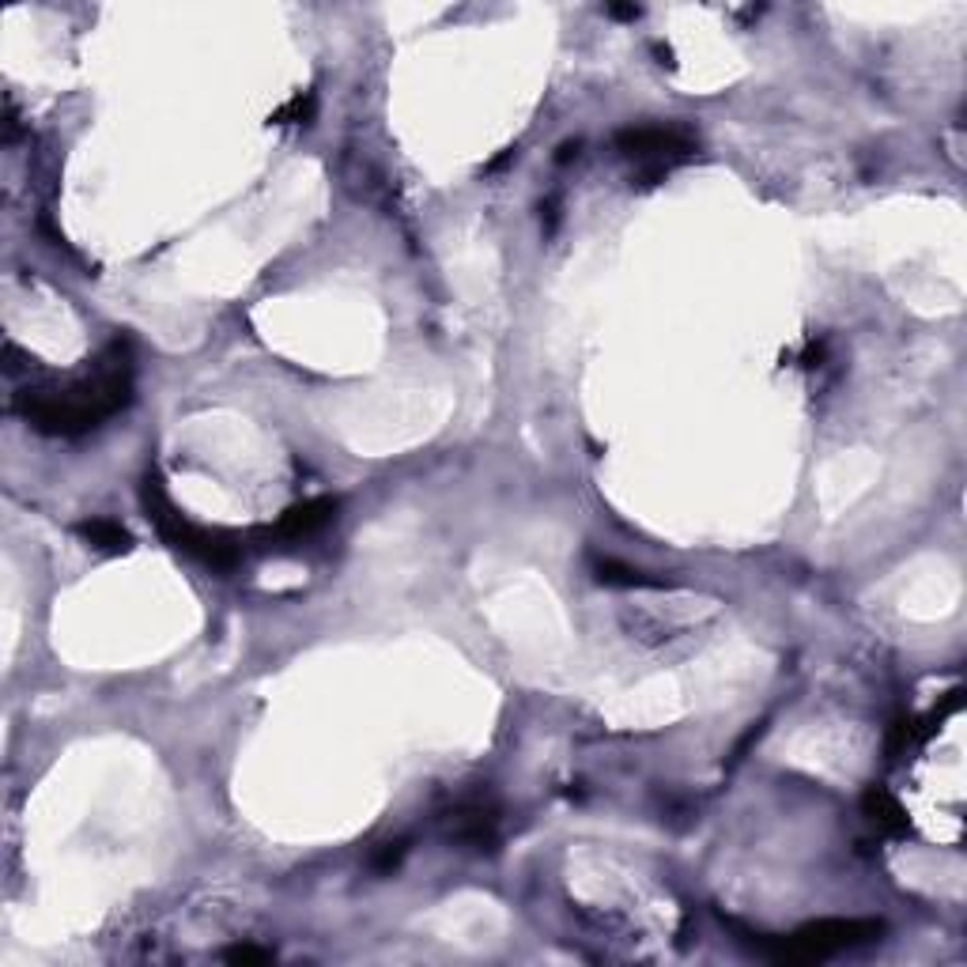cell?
I'll list each match as a JSON object with an SVG mask.
<instances>
[{
  "instance_id": "obj_1",
  "label": "cell",
  "mask_w": 967,
  "mask_h": 967,
  "mask_svg": "<svg viewBox=\"0 0 967 967\" xmlns=\"http://www.w3.org/2000/svg\"><path fill=\"white\" fill-rule=\"evenodd\" d=\"M132 397V363L121 344L107 348V356L95 363V371L69 389H27L19 394L16 408L46 435H83L102 420L129 405Z\"/></svg>"
},
{
  "instance_id": "obj_2",
  "label": "cell",
  "mask_w": 967,
  "mask_h": 967,
  "mask_svg": "<svg viewBox=\"0 0 967 967\" xmlns=\"http://www.w3.org/2000/svg\"><path fill=\"white\" fill-rule=\"evenodd\" d=\"M140 500H144L148 519L156 522V530L162 533V541H167L170 549L194 555L197 563H205V568H213V571H231L238 563V555H243V552H238V544L231 537H224V533L205 530V525L189 522L186 514L170 503L167 484H162V476L156 473V468H148V473H144Z\"/></svg>"
},
{
  "instance_id": "obj_3",
  "label": "cell",
  "mask_w": 967,
  "mask_h": 967,
  "mask_svg": "<svg viewBox=\"0 0 967 967\" xmlns=\"http://www.w3.org/2000/svg\"><path fill=\"white\" fill-rule=\"evenodd\" d=\"M880 930L885 926L877 918H820V922L793 930L790 937H774V945H768L763 953L774 964H820L847 949H858V945L877 941Z\"/></svg>"
},
{
  "instance_id": "obj_4",
  "label": "cell",
  "mask_w": 967,
  "mask_h": 967,
  "mask_svg": "<svg viewBox=\"0 0 967 967\" xmlns=\"http://www.w3.org/2000/svg\"><path fill=\"white\" fill-rule=\"evenodd\" d=\"M616 148L628 159H639L654 175H662L673 162L688 159L695 151V137L681 126H639V129H620Z\"/></svg>"
},
{
  "instance_id": "obj_5",
  "label": "cell",
  "mask_w": 967,
  "mask_h": 967,
  "mask_svg": "<svg viewBox=\"0 0 967 967\" xmlns=\"http://www.w3.org/2000/svg\"><path fill=\"white\" fill-rule=\"evenodd\" d=\"M333 519H337V500H306V503H295L292 511L276 522V537L280 541H303V537H314L318 530H325Z\"/></svg>"
},
{
  "instance_id": "obj_6",
  "label": "cell",
  "mask_w": 967,
  "mask_h": 967,
  "mask_svg": "<svg viewBox=\"0 0 967 967\" xmlns=\"http://www.w3.org/2000/svg\"><path fill=\"white\" fill-rule=\"evenodd\" d=\"M450 836L465 842V847L487 850L500 839V817H495L492 806H481V801H476V806H462L450 817Z\"/></svg>"
},
{
  "instance_id": "obj_7",
  "label": "cell",
  "mask_w": 967,
  "mask_h": 967,
  "mask_svg": "<svg viewBox=\"0 0 967 967\" xmlns=\"http://www.w3.org/2000/svg\"><path fill=\"white\" fill-rule=\"evenodd\" d=\"M861 809H866V817L874 820L880 831H888V836H904V831L911 828L904 806H899L885 787H869L866 793H861Z\"/></svg>"
},
{
  "instance_id": "obj_8",
  "label": "cell",
  "mask_w": 967,
  "mask_h": 967,
  "mask_svg": "<svg viewBox=\"0 0 967 967\" xmlns=\"http://www.w3.org/2000/svg\"><path fill=\"white\" fill-rule=\"evenodd\" d=\"M80 537L99 552H110V555H121L132 549V537L129 530H121L118 522H107V519H95V522H83L80 525Z\"/></svg>"
},
{
  "instance_id": "obj_9",
  "label": "cell",
  "mask_w": 967,
  "mask_h": 967,
  "mask_svg": "<svg viewBox=\"0 0 967 967\" xmlns=\"http://www.w3.org/2000/svg\"><path fill=\"white\" fill-rule=\"evenodd\" d=\"M598 579L605 582V586H662L658 579H647L643 571L628 568V563L620 560H598Z\"/></svg>"
},
{
  "instance_id": "obj_10",
  "label": "cell",
  "mask_w": 967,
  "mask_h": 967,
  "mask_svg": "<svg viewBox=\"0 0 967 967\" xmlns=\"http://www.w3.org/2000/svg\"><path fill=\"white\" fill-rule=\"evenodd\" d=\"M314 118V95H295L287 107H280L273 114V121H280V126H310Z\"/></svg>"
},
{
  "instance_id": "obj_11",
  "label": "cell",
  "mask_w": 967,
  "mask_h": 967,
  "mask_svg": "<svg viewBox=\"0 0 967 967\" xmlns=\"http://www.w3.org/2000/svg\"><path fill=\"white\" fill-rule=\"evenodd\" d=\"M922 737H926V733L918 730V722H911V718H899V722L892 726V733H888V752H892V756H904L915 741H922Z\"/></svg>"
},
{
  "instance_id": "obj_12",
  "label": "cell",
  "mask_w": 967,
  "mask_h": 967,
  "mask_svg": "<svg viewBox=\"0 0 967 967\" xmlns=\"http://www.w3.org/2000/svg\"><path fill=\"white\" fill-rule=\"evenodd\" d=\"M401 858H405V842H386V847H382L378 855L371 858V866H375L378 874H389V869L401 866Z\"/></svg>"
},
{
  "instance_id": "obj_13",
  "label": "cell",
  "mask_w": 967,
  "mask_h": 967,
  "mask_svg": "<svg viewBox=\"0 0 967 967\" xmlns=\"http://www.w3.org/2000/svg\"><path fill=\"white\" fill-rule=\"evenodd\" d=\"M224 956L231 964H269L273 960L269 949H254V945H238V949H227Z\"/></svg>"
}]
</instances>
